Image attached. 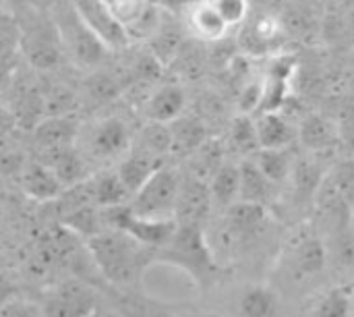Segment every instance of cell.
Returning <instances> with one entry per match:
<instances>
[{"label":"cell","mask_w":354,"mask_h":317,"mask_svg":"<svg viewBox=\"0 0 354 317\" xmlns=\"http://www.w3.org/2000/svg\"><path fill=\"white\" fill-rule=\"evenodd\" d=\"M64 54L73 58V62H77L83 69H93L97 66L108 54L110 50L89 31V27L81 21V17L77 15V10L73 8V4L68 2L66 8H62L60 17L54 23Z\"/></svg>","instance_id":"3957f363"},{"label":"cell","mask_w":354,"mask_h":317,"mask_svg":"<svg viewBox=\"0 0 354 317\" xmlns=\"http://www.w3.org/2000/svg\"><path fill=\"white\" fill-rule=\"evenodd\" d=\"M15 291H17V287H15L12 278L6 272H0V307L15 299Z\"/></svg>","instance_id":"8d00e7d4"},{"label":"cell","mask_w":354,"mask_h":317,"mask_svg":"<svg viewBox=\"0 0 354 317\" xmlns=\"http://www.w3.org/2000/svg\"><path fill=\"white\" fill-rule=\"evenodd\" d=\"M313 317H351L353 316V289L334 287L326 291L311 309Z\"/></svg>","instance_id":"83f0119b"},{"label":"cell","mask_w":354,"mask_h":317,"mask_svg":"<svg viewBox=\"0 0 354 317\" xmlns=\"http://www.w3.org/2000/svg\"><path fill=\"white\" fill-rule=\"evenodd\" d=\"M353 316H354V289H353Z\"/></svg>","instance_id":"ab89813d"},{"label":"cell","mask_w":354,"mask_h":317,"mask_svg":"<svg viewBox=\"0 0 354 317\" xmlns=\"http://www.w3.org/2000/svg\"><path fill=\"white\" fill-rule=\"evenodd\" d=\"M17 127V120H15V114L6 108H0V141L6 139V135Z\"/></svg>","instance_id":"74e56055"},{"label":"cell","mask_w":354,"mask_h":317,"mask_svg":"<svg viewBox=\"0 0 354 317\" xmlns=\"http://www.w3.org/2000/svg\"><path fill=\"white\" fill-rule=\"evenodd\" d=\"M263 102V81H251L243 87L241 98H239V108L241 114L251 116L253 112H259Z\"/></svg>","instance_id":"e575fe53"},{"label":"cell","mask_w":354,"mask_h":317,"mask_svg":"<svg viewBox=\"0 0 354 317\" xmlns=\"http://www.w3.org/2000/svg\"><path fill=\"white\" fill-rule=\"evenodd\" d=\"M77 120L73 116H46L33 127V145L37 154L62 150L75 143L77 137Z\"/></svg>","instance_id":"4fadbf2b"},{"label":"cell","mask_w":354,"mask_h":317,"mask_svg":"<svg viewBox=\"0 0 354 317\" xmlns=\"http://www.w3.org/2000/svg\"><path fill=\"white\" fill-rule=\"evenodd\" d=\"M180 181L183 176L176 168L162 166L143 183V187L129 201L131 214L143 220H153V222L174 220Z\"/></svg>","instance_id":"7a4b0ae2"},{"label":"cell","mask_w":354,"mask_h":317,"mask_svg":"<svg viewBox=\"0 0 354 317\" xmlns=\"http://www.w3.org/2000/svg\"><path fill=\"white\" fill-rule=\"evenodd\" d=\"M0 317H44L39 305H33L29 301L12 299L10 303L0 307Z\"/></svg>","instance_id":"d590c367"},{"label":"cell","mask_w":354,"mask_h":317,"mask_svg":"<svg viewBox=\"0 0 354 317\" xmlns=\"http://www.w3.org/2000/svg\"><path fill=\"white\" fill-rule=\"evenodd\" d=\"M21 52L37 71H52L64 58V48L54 25L27 27L21 35Z\"/></svg>","instance_id":"52a82bcc"},{"label":"cell","mask_w":354,"mask_h":317,"mask_svg":"<svg viewBox=\"0 0 354 317\" xmlns=\"http://www.w3.org/2000/svg\"><path fill=\"white\" fill-rule=\"evenodd\" d=\"M46 116H71L77 106V93L68 85H52L48 91H41Z\"/></svg>","instance_id":"4dcf8cb0"},{"label":"cell","mask_w":354,"mask_h":317,"mask_svg":"<svg viewBox=\"0 0 354 317\" xmlns=\"http://www.w3.org/2000/svg\"><path fill=\"white\" fill-rule=\"evenodd\" d=\"M87 249L102 274L114 284H131L141 276L145 247L131 235L104 228L87 239Z\"/></svg>","instance_id":"6da1fadb"},{"label":"cell","mask_w":354,"mask_h":317,"mask_svg":"<svg viewBox=\"0 0 354 317\" xmlns=\"http://www.w3.org/2000/svg\"><path fill=\"white\" fill-rule=\"evenodd\" d=\"M39 309L44 317H87L97 309V297L81 280H60L44 293Z\"/></svg>","instance_id":"277c9868"},{"label":"cell","mask_w":354,"mask_h":317,"mask_svg":"<svg viewBox=\"0 0 354 317\" xmlns=\"http://www.w3.org/2000/svg\"><path fill=\"white\" fill-rule=\"evenodd\" d=\"M268 222V208L257 203H245L236 201L228 210L222 212L220 230L218 237L226 241V247H232L236 243H245L259 235Z\"/></svg>","instance_id":"8992f818"},{"label":"cell","mask_w":354,"mask_h":317,"mask_svg":"<svg viewBox=\"0 0 354 317\" xmlns=\"http://www.w3.org/2000/svg\"><path fill=\"white\" fill-rule=\"evenodd\" d=\"M299 143L313 154L334 150L340 143V129L322 114H307L297 127Z\"/></svg>","instance_id":"9a60e30c"},{"label":"cell","mask_w":354,"mask_h":317,"mask_svg":"<svg viewBox=\"0 0 354 317\" xmlns=\"http://www.w3.org/2000/svg\"><path fill=\"white\" fill-rule=\"evenodd\" d=\"M91 189H93V206L97 210L127 206L133 197L129 189L122 185V181L118 179L116 170L100 174L95 181H91Z\"/></svg>","instance_id":"4316f807"},{"label":"cell","mask_w":354,"mask_h":317,"mask_svg":"<svg viewBox=\"0 0 354 317\" xmlns=\"http://www.w3.org/2000/svg\"><path fill=\"white\" fill-rule=\"evenodd\" d=\"M166 249H168V257L189 272L191 270L201 272V270L209 268L212 260H214L201 228L193 226V224H178V228L174 233L172 241L166 245Z\"/></svg>","instance_id":"ba28073f"},{"label":"cell","mask_w":354,"mask_h":317,"mask_svg":"<svg viewBox=\"0 0 354 317\" xmlns=\"http://www.w3.org/2000/svg\"><path fill=\"white\" fill-rule=\"evenodd\" d=\"M212 208L216 210H228L239 201L241 191V170L236 162H222V166L214 172V176L207 183Z\"/></svg>","instance_id":"ffe728a7"},{"label":"cell","mask_w":354,"mask_h":317,"mask_svg":"<svg viewBox=\"0 0 354 317\" xmlns=\"http://www.w3.org/2000/svg\"><path fill=\"white\" fill-rule=\"evenodd\" d=\"M73 8L81 17V21L89 27V31L110 50L120 52L127 50L133 42L129 39L127 29L114 19L104 0H71Z\"/></svg>","instance_id":"5b68a950"},{"label":"cell","mask_w":354,"mask_h":317,"mask_svg":"<svg viewBox=\"0 0 354 317\" xmlns=\"http://www.w3.org/2000/svg\"><path fill=\"white\" fill-rule=\"evenodd\" d=\"M212 210V197L207 183L187 174L180 181V191L176 199L174 220L176 224H193L201 226V220L207 218Z\"/></svg>","instance_id":"30bf717a"},{"label":"cell","mask_w":354,"mask_h":317,"mask_svg":"<svg viewBox=\"0 0 354 317\" xmlns=\"http://www.w3.org/2000/svg\"><path fill=\"white\" fill-rule=\"evenodd\" d=\"M162 166H166L164 160H156V158L145 156V154H141V152L129 150V154H127V156L122 158V162L118 164L116 174H118V179L122 181V185L129 189V193L135 195V193L143 187V183H145L156 170H160ZM131 199H133V197H131Z\"/></svg>","instance_id":"603a6c76"},{"label":"cell","mask_w":354,"mask_h":317,"mask_svg":"<svg viewBox=\"0 0 354 317\" xmlns=\"http://www.w3.org/2000/svg\"><path fill=\"white\" fill-rule=\"evenodd\" d=\"M187 98L180 85L166 83L151 91V96L143 104V114L149 123H162L170 125L172 120L183 116Z\"/></svg>","instance_id":"5bb4252c"},{"label":"cell","mask_w":354,"mask_h":317,"mask_svg":"<svg viewBox=\"0 0 354 317\" xmlns=\"http://www.w3.org/2000/svg\"><path fill=\"white\" fill-rule=\"evenodd\" d=\"M170 129V156L191 158L207 139V129L197 116H180L168 125Z\"/></svg>","instance_id":"e0dca14e"},{"label":"cell","mask_w":354,"mask_h":317,"mask_svg":"<svg viewBox=\"0 0 354 317\" xmlns=\"http://www.w3.org/2000/svg\"><path fill=\"white\" fill-rule=\"evenodd\" d=\"M104 4L114 15V19L129 31L143 17V12L147 10L151 2L149 0H104Z\"/></svg>","instance_id":"d6a6232c"},{"label":"cell","mask_w":354,"mask_h":317,"mask_svg":"<svg viewBox=\"0 0 354 317\" xmlns=\"http://www.w3.org/2000/svg\"><path fill=\"white\" fill-rule=\"evenodd\" d=\"M189 29L193 31L195 39L199 42H207V44H216L220 39L226 37L228 27L226 23L220 19V15L209 6L207 0L195 2L189 8Z\"/></svg>","instance_id":"cb8c5ba5"},{"label":"cell","mask_w":354,"mask_h":317,"mask_svg":"<svg viewBox=\"0 0 354 317\" xmlns=\"http://www.w3.org/2000/svg\"><path fill=\"white\" fill-rule=\"evenodd\" d=\"M353 35H354V19H353Z\"/></svg>","instance_id":"60d3db41"},{"label":"cell","mask_w":354,"mask_h":317,"mask_svg":"<svg viewBox=\"0 0 354 317\" xmlns=\"http://www.w3.org/2000/svg\"><path fill=\"white\" fill-rule=\"evenodd\" d=\"M87 317H116L114 314H108V311H102V309H95L93 314H89Z\"/></svg>","instance_id":"f35d334b"},{"label":"cell","mask_w":354,"mask_h":317,"mask_svg":"<svg viewBox=\"0 0 354 317\" xmlns=\"http://www.w3.org/2000/svg\"><path fill=\"white\" fill-rule=\"evenodd\" d=\"M224 162V152L222 145L218 141L207 139L193 156H191V176L209 183V179L214 176V172L222 166Z\"/></svg>","instance_id":"f1b7e54d"},{"label":"cell","mask_w":354,"mask_h":317,"mask_svg":"<svg viewBox=\"0 0 354 317\" xmlns=\"http://www.w3.org/2000/svg\"><path fill=\"white\" fill-rule=\"evenodd\" d=\"M21 187L35 201H52L64 193L62 185L56 181L52 170L37 160L25 162L21 170Z\"/></svg>","instance_id":"ac0fdd59"},{"label":"cell","mask_w":354,"mask_h":317,"mask_svg":"<svg viewBox=\"0 0 354 317\" xmlns=\"http://www.w3.org/2000/svg\"><path fill=\"white\" fill-rule=\"evenodd\" d=\"M292 264L301 276L313 278L328 268V249L326 241L317 235H305L292 247Z\"/></svg>","instance_id":"44dd1931"},{"label":"cell","mask_w":354,"mask_h":317,"mask_svg":"<svg viewBox=\"0 0 354 317\" xmlns=\"http://www.w3.org/2000/svg\"><path fill=\"white\" fill-rule=\"evenodd\" d=\"M253 120H255L259 150H284L290 147L292 141L297 139V129L278 110L259 112L257 118Z\"/></svg>","instance_id":"2e32d148"},{"label":"cell","mask_w":354,"mask_h":317,"mask_svg":"<svg viewBox=\"0 0 354 317\" xmlns=\"http://www.w3.org/2000/svg\"><path fill=\"white\" fill-rule=\"evenodd\" d=\"M251 160L257 164V168L263 172V176L268 181H272L276 187L284 185L290 176H292V168H295V154L290 147L284 150H257Z\"/></svg>","instance_id":"d4e9b609"},{"label":"cell","mask_w":354,"mask_h":317,"mask_svg":"<svg viewBox=\"0 0 354 317\" xmlns=\"http://www.w3.org/2000/svg\"><path fill=\"white\" fill-rule=\"evenodd\" d=\"M241 170V191H239V201L245 203H257V206H268L272 201V193L276 185L263 176V172L257 168V164L251 158H243L239 162Z\"/></svg>","instance_id":"7402d4cb"},{"label":"cell","mask_w":354,"mask_h":317,"mask_svg":"<svg viewBox=\"0 0 354 317\" xmlns=\"http://www.w3.org/2000/svg\"><path fill=\"white\" fill-rule=\"evenodd\" d=\"M236 314L239 317H278L280 297L268 284H249L239 295Z\"/></svg>","instance_id":"d6986e66"},{"label":"cell","mask_w":354,"mask_h":317,"mask_svg":"<svg viewBox=\"0 0 354 317\" xmlns=\"http://www.w3.org/2000/svg\"><path fill=\"white\" fill-rule=\"evenodd\" d=\"M230 145H232V150L236 154H241L245 158H251L259 150L253 116L239 114L232 120V125H230Z\"/></svg>","instance_id":"f546056e"},{"label":"cell","mask_w":354,"mask_h":317,"mask_svg":"<svg viewBox=\"0 0 354 317\" xmlns=\"http://www.w3.org/2000/svg\"><path fill=\"white\" fill-rule=\"evenodd\" d=\"M35 160L52 170V174L56 176V181L62 185L64 191L85 183V179H87L85 162H83L81 154L75 150V145L54 150V152H46V154H37Z\"/></svg>","instance_id":"7c38bea8"},{"label":"cell","mask_w":354,"mask_h":317,"mask_svg":"<svg viewBox=\"0 0 354 317\" xmlns=\"http://www.w3.org/2000/svg\"><path fill=\"white\" fill-rule=\"evenodd\" d=\"M131 150L151 156L156 160H164L170 156V129L162 123H145L137 135L133 137Z\"/></svg>","instance_id":"484cf974"},{"label":"cell","mask_w":354,"mask_h":317,"mask_svg":"<svg viewBox=\"0 0 354 317\" xmlns=\"http://www.w3.org/2000/svg\"><path fill=\"white\" fill-rule=\"evenodd\" d=\"M185 42H187V37H185V31H183L176 15L164 12L158 29L145 42V48L164 69H170V64L176 60Z\"/></svg>","instance_id":"8fae6325"},{"label":"cell","mask_w":354,"mask_h":317,"mask_svg":"<svg viewBox=\"0 0 354 317\" xmlns=\"http://www.w3.org/2000/svg\"><path fill=\"white\" fill-rule=\"evenodd\" d=\"M131 143H133L131 129L118 116L102 118L93 127L91 137H89L91 156L97 158V160H114V158H120V156L129 154Z\"/></svg>","instance_id":"9c48e42d"},{"label":"cell","mask_w":354,"mask_h":317,"mask_svg":"<svg viewBox=\"0 0 354 317\" xmlns=\"http://www.w3.org/2000/svg\"><path fill=\"white\" fill-rule=\"evenodd\" d=\"M85 89H87L89 98H93L95 102H110L122 93L124 83L110 73H95L87 79Z\"/></svg>","instance_id":"1f68e13d"},{"label":"cell","mask_w":354,"mask_h":317,"mask_svg":"<svg viewBox=\"0 0 354 317\" xmlns=\"http://www.w3.org/2000/svg\"><path fill=\"white\" fill-rule=\"evenodd\" d=\"M226 27H239L249 15V0H207Z\"/></svg>","instance_id":"836d02e7"}]
</instances>
